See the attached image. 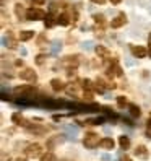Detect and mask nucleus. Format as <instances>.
I'll list each match as a JSON object with an SVG mask.
<instances>
[{"label":"nucleus","mask_w":151,"mask_h":161,"mask_svg":"<svg viewBox=\"0 0 151 161\" xmlns=\"http://www.w3.org/2000/svg\"><path fill=\"white\" fill-rule=\"evenodd\" d=\"M41 155V145L39 143H33L26 148V156H30V158H37Z\"/></svg>","instance_id":"obj_3"},{"label":"nucleus","mask_w":151,"mask_h":161,"mask_svg":"<svg viewBox=\"0 0 151 161\" xmlns=\"http://www.w3.org/2000/svg\"><path fill=\"white\" fill-rule=\"evenodd\" d=\"M132 52H133V55H135V57H138V59L146 57V54H148V51L145 49L143 46H132Z\"/></svg>","instance_id":"obj_6"},{"label":"nucleus","mask_w":151,"mask_h":161,"mask_svg":"<svg viewBox=\"0 0 151 161\" xmlns=\"http://www.w3.org/2000/svg\"><path fill=\"white\" fill-rule=\"evenodd\" d=\"M127 23V16H125V13H119L114 20L111 21V28H114V30H117V28H120V26H124Z\"/></svg>","instance_id":"obj_4"},{"label":"nucleus","mask_w":151,"mask_h":161,"mask_svg":"<svg viewBox=\"0 0 151 161\" xmlns=\"http://www.w3.org/2000/svg\"><path fill=\"white\" fill-rule=\"evenodd\" d=\"M31 37H34V31H31V30H26V31L20 33V39L21 41H30Z\"/></svg>","instance_id":"obj_11"},{"label":"nucleus","mask_w":151,"mask_h":161,"mask_svg":"<svg viewBox=\"0 0 151 161\" xmlns=\"http://www.w3.org/2000/svg\"><path fill=\"white\" fill-rule=\"evenodd\" d=\"M83 86L89 90V88H91V81H89V80H83Z\"/></svg>","instance_id":"obj_25"},{"label":"nucleus","mask_w":151,"mask_h":161,"mask_svg":"<svg viewBox=\"0 0 151 161\" xmlns=\"http://www.w3.org/2000/svg\"><path fill=\"white\" fill-rule=\"evenodd\" d=\"M148 54L151 55V34H149V49H148Z\"/></svg>","instance_id":"obj_30"},{"label":"nucleus","mask_w":151,"mask_h":161,"mask_svg":"<svg viewBox=\"0 0 151 161\" xmlns=\"http://www.w3.org/2000/svg\"><path fill=\"white\" fill-rule=\"evenodd\" d=\"M33 3H36V5H44L46 0H33Z\"/></svg>","instance_id":"obj_26"},{"label":"nucleus","mask_w":151,"mask_h":161,"mask_svg":"<svg viewBox=\"0 0 151 161\" xmlns=\"http://www.w3.org/2000/svg\"><path fill=\"white\" fill-rule=\"evenodd\" d=\"M57 23H59V25H62V26H67V25L70 23V20H68V16L65 15V13H62V15H59V16H57Z\"/></svg>","instance_id":"obj_14"},{"label":"nucleus","mask_w":151,"mask_h":161,"mask_svg":"<svg viewBox=\"0 0 151 161\" xmlns=\"http://www.w3.org/2000/svg\"><path fill=\"white\" fill-rule=\"evenodd\" d=\"M41 161H55V155L52 151H47V153H44L41 156Z\"/></svg>","instance_id":"obj_18"},{"label":"nucleus","mask_w":151,"mask_h":161,"mask_svg":"<svg viewBox=\"0 0 151 161\" xmlns=\"http://www.w3.org/2000/svg\"><path fill=\"white\" fill-rule=\"evenodd\" d=\"M96 54L99 55V57H102V59H107L109 55H111V52H109V49L107 47H104V46H96Z\"/></svg>","instance_id":"obj_10"},{"label":"nucleus","mask_w":151,"mask_h":161,"mask_svg":"<svg viewBox=\"0 0 151 161\" xmlns=\"http://www.w3.org/2000/svg\"><path fill=\"white\" fill-rule=\"evenodd\" d=\"M94 20H96V23H104V16H102V15H94Z\"/></svg>","instance_id":"obj_24"},{"label":"nucleus","mask_w":151,"mask_h":161,"mask_svg":"<svg viewBox=\"0 0 151 161\" xmlns=\"http://www.w3.org/2000/svg\"><path fill=\"white\" fill-rule=\"evenodd\" d=\"M62 140H63V138H60V135H57V138H49V140H47V148L52 150L54 145H55V143H59V142H62Z\"/></svg>","instance_id":"obj_16"},{"label":"nucleus","mask_w":151,"mask_h":161,"mask_svg":"<svg viewBox=\"0 0 151 161\" xmlns=\"http://www.w3.org/2000/svg\"><path fill=\"white\" fill-rule=\"evenodd\" d=\"M12 120L15 122V124L16 125H21V127H30V122H28L21 114H20V112H15V114L12 116Z\"/></svg>","instance_id":"obj_5"},{"label":"nucleus","mask_w":151,"mask_h":161,"mask_svg":"<svg viewBox=\"0 0 151 161\" xmlns=\"http://www.w3.org/2000/svg\"><path fill=\"white\" fill-rule=\"evenodd\" d=\"M44 62H46V55L39 54V55H37V57H36V64H37V65H42Z\"/></svg>","instance_id":"obj_23"},{"label":"nucleus","mask_w":151,"mask_h":161,"mask_svg":"<svg viewBox=\"0 0 151 161\" xmlns=\"http://www.w3.org/2000/svg\"><path fill=\"white\" fill-rule=\"evenodd\" d=\"M128 109H130V114L133 117H140L141 111H140V108L137 106V104H128Z\"/></svg>","instance_id":"obj_12"},{"label":"nucleus","mask_w":151,"mask_h":161,"mask_svg":"<svg viewBox=\"0 0 151 161\" xmlns=\"http://www.w3.org/2000/svg\"><path fill=\"white\" fill-rule=\"evenodd\" d=\"M51 86H52L54 91H62V90H65V83L60 78H52L51 80Z\"/></svg>","instance_id":"obj_9"},{"label":"nucleus","mask_w":151,"mask_h":161,"mask_svg":"<svg viewBox=\"0 0 151 161\" xmlns=\"http://www.w3.org/2000/svg\"><path fill=\"white\" fill-rule=\"evenodd\" d=\"M91 2H94V3H99V5H102L106 2V0H91Z\"/></svg>","instance_id":"obj_27"},{"label":"nucleus","mask_w":151,"mask_h":161,"mask_svg":"<svg viewBox=\"0 0 151 161\" xmlns=\"http://www.w3.org/2000/svg\"><path fill=\"white\" fill-rule=\"evenodd\" d=\"M117 104H119V108H125V104H127L125 96H119V98H117Z\"/></svg>","instance_id":"obj_21"},{"label":"nucleus","mask_w":151,"mask_h":161,"mask_svg":"<svg viewBox=\"0 0 151 161\" xmlns=\"http://www.w3.org/2000/svg\"><path fill=\"white\" fill-rule=\"evenodd\" d=\"M20 78H21V80L34 81V80H36V73H34V70H31V69H24L23 72H20Z\"/></svg>","instance_id":"obj_7"},{"label":"nucleus","mask_w":151,"mask_h":161,"mask_svg":"<svg viewBox=\"0 0 151 161\" xmlns=\"http://www.w3.org/2000/svg\"><path fill=\"white\" fill-rule=\"evenodd\" d=\"M148 127H151V119L148 120Z\"/></svg>","instance_id":"obj_32"},{"label":"nucleus","mask_w":151,"mask_h":161,"mask_svg":"<svg viewBox=\"0 0 151 161\" xmlns=\"http://www.w3.org/2000/svg\"><path fill=\"white\" fill-rule=\"evenodd\" d=\"M28 130L31 132V134H37V135H44L46 134V129L44 127H28Z\"/></svg>","instance_id":"obj_15"},{"label":"nucleus","mask_w":151,"mask_h":161,"mask_svg":"<svg viewBox=\"0 0 151 161\" xmlns=\"http://www.w3.org/2000/svg\"><path fill=\"white\" fill-rule=\"evenodd\" d=\"M33 91V88L31 86H18V88H15V93L16 94H24V93H31Z\"/></svg>","instance_id":"obj_19"},{"label":"nucleus","mask_w":151,"mask_h":161,"mask_svg":"<svg viewBox=\"0 0 151 161\" xmlns=\"http://www.w3.org/2000/svg\"><path fill=\"white\" fill-rule=\"evenodd\" d=\"M26 18L30 21H36V20H46V13L39 8H30L26 12Z\"/></svg>","instance_id":"obj_2"},{"label":"nucleus","mask_w":151,"mask_h":161,"mask_svg":"<svg viewBox=\"0 0 151 161\" xmlns=\"http://www.w3.org/2000/svg\"><path fill=\"white\" fill-rule=\"evenodd\" d=\"M99 147H101V148H104V150H114L116 143H114V140H112V138L106 137V138H101Z\"/></svg>","instance_id":"obj_8"},{"label":"nucleus","mask_w":151,"mask_h":161,"mask_svg":"<svg viewBox=\"0 0 151 161\" xmlns=\"http://www.w3.org/2000/svg\"><path fill=\"white\" fill-rule=\"evenodd\" d=\"M44 25H46V28H52L54 26V16L52 15H47L46 20H44Z\"/></svg>","instance_id":"obj_20"},{"label":"nucleus","mask_w":151,"mask_h":161,"mask_svg":"<svg viewBox=\"0 0 151 161\" xmlns=\"http://www.w3.org/2000/svg\"><path fill=\"white\" fill-rule=\"evenodd\" d=\"M15 12H16L18 18H21V16H23V8H21L20 3H16V5H15Z\"/></svg>","instance_id":"obj_22"},{"label":"nucleus","mask_w":151,"mask_h":161,"mask_svg":"<svg viewBox=\"0 0 151 161\" xmlns=\"http://www.w3.org/2000/svg\"><path fill=\"white\" fill-rule=\"evenodd\" d=\"M16 161H26V158H18Z\"/></svg>","instance_id":"obj_31"},{"label":"nucleus","mask_w":151,"mask_h":161,"mask_svg":"<svg viewBox=\"0 0 151 161\" xmlns=\"http://www.w3.org/2000/svg\"><path fill=\"white\" fill-rule=\"evenodd\" d=\"M111 2H112V3H114V5H119V3L122 2V0H111Z\"/></svg>","instance_id":"obj_28"},{"label":"nucleus","mask_w":151,"mask_h":161,"mask_svg":"<svg viewBox=\"0 0 151 161\" xmlns=\"http://www.w3.org/2000/svg\"><path fill=\"white\" fill-rule=\"evenodd\" d=\"M135 155H137V156H141V158H145V156L148 155V153H146V148H145L143 145L137 147V148H135Z\"/></svg>","instance_id":"obj_17"},{"label":"nucleus","mask_w":151,"mask_h":161,"mask_svg":"<svg viewBox=\"0 0 151 161\" xmlns=\"http://www.w3.org/2000/svg\"><path fill=\"white\" fill-rule=\"evenodd\" d=\"M99 143H101L99 135L94 134V132H89V134H86V135H84V138H83V145L86 147V148H89V150L99 147Z\"/></svg>","instance_id":"obj_1"},{"label":"nucleus","mask_w":151,"mask_h":161,"mask_svg":"<svg viewBox=\"0 0 151 161\" xmlns=\"http://www.w3.org/2000/svg\"><path fill=\"white\" fill-rule=\"evenodd\" d=\"M119 143H120V148H122V150H127V148L130 147V140H128V137L122 135V137L119 138Z\"/></svg>","instance_id":"obj_13"},{"label":"nucleus","mask_w":151,"mask_h":161,"mask_svg":"<svg viewBox=\"0 0 151 161\" xmlns=\"http://www.w3.org/2000/svg\"><path fill=\"white\" fill-rule=\"evenodd\" d=\"M120 161H132L128 156H124V158H120Z\"/></svg>","instance_id":"obj_29"}]
</instances>
